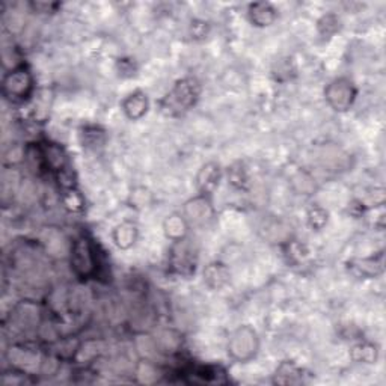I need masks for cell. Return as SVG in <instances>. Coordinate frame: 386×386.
I'll list each match as a JSON object with an SVG mask.
<instances>
[{
	"instance_id": "obj_1",
	"label": "cell",
	"mask_w": 386,
	"mask_h": 386,
	"mask_svg": "<svg viewBox=\"0 0 386 386\" xmlns=\"http://www.w3.org/2000/svg\"><path fill=\"white\" fill-rule=\"evenodd\" d=\"M199 95L201 86L196 79H192V77L181 79L160 101V109L168 117H178V115L187 112L192 106H195Z\"/></svg>"
},
{
	"instance_id": "obj_16",
	"label": "cell",
	"mask_w": 386,
	"mask_h": 386,
	"mask_svg": "<svg viewBox=\"0 0 386 386\" xmlns=\"http://www.w3.org/2000/svg\"><path fill=\"white\" fill-rule=\"evenodd\" d=\"M353 266L364 276L378 275V273H380L382 270H383V255L380 254L379 257L358 259V262H355Z\"/></svg>"
},
{
	"instance_id": "obj_15",
	"label": "cell",
	"mask_w": 386,
	"mask_h": 386,
	"mask_svg": "<svg viewBox=\"0 0 386 386\" xmlns=\"http://www.w3.org/2000/svg\"><path fill=\"white\" fill-rule=\"evenodd\" d=\"M352 359L358 364H376L378 361V347L370 343H362L355 345L350 352Z\"/></svg>"
},
{
	"instance_id": "obj_13",
	"label": "cell",
	"mask_w": 386,
	"mask_h": 386,
	"mask_svg": "<svg viewBox=\"0 0 386 386\" xmlns=\"http://www.w3.org/2000/svg\"><path fill=\"white\" fill-rule=\"evenodd\" d=\"M249 20L258 27L270 26L276 18L275 8L270 3H254L249 8Z\"/></svg>"
},
{
	"instance_id": "obj_2",
	"label": "cell",
	"mask_w": 386,
	"mask_h": 386,
	"mask_svg": "<svg viewBox=\"0 0 386 386\" xmlns=\"http://www.w3.org/2000/svg\"><path fill=\"white\" fill-rule=\"evenodd\" d=\"M35 92V79L26 65H17L2 77V94L11 103H24Z\"/></svg>"
},
{
	"instance_id": "obj_9",
	"label": "cell",
	"mask_w": 386,
	"mask_h": 386,
	"mask_svg": "<svg viewBox=\"0 0 386 386\" xmlns=\"http://www.w3.org/2000/svg\"><path fill=\"white\" fill-rule=\"evenodd\" d=\"M121 109L125 117H127L130 121L141 120L142 117H145V113H147L150 109V101L147 94H143L142 91H134L129 94L121 101Z\"/></svg>"
},
{
	"instance_id": "obj_11",
	"label": "cell",
	"mask_w": 386,
	"mask_h": 386,
	"mask_svg": "<svg viewBox=\"0 0 386 386\" xmlns=\"http://www.w3.org/2000/svg\"><path fill=\"white\" fill-rule=\"evenodd\" d=\"M189 222L186 220V217L180 215V213H172L171 216H168L163 222V229H165V236L173 241H180L187 238V233H189Z\"/></svg>"
},
{
	"instance_id": "obj_5",
	"label": "cell",
	"mask_w": 386,
	"mask_h": 386,
	"mask_svg": "<svg viewBox=\"0 0 386 386\" xmlns=\"http://www.w3.org/2000/svg\"><path fill=\"white\" fill-rule=\"evenodd\" d=\"M356 95H358V90H356L355 83L350 79H345V77L332 80L324 90V99L327 104L336 112L349 110L356 100Z\"/></svg>"
},
{
	"instance_id": "obj_18",
	"label": "cell",
	"mask_w": 386,
	"mask_h": 386,
	"mask_svg": "<svg viewBox=\"0 0 386 386\" xmlns=\"http://www.w3.org/2000/svg\"><path fill=\"white\" fill-rule=\"evenodd\" d=\"M338 18L335 15H326L318 22V29L323 35H332L336 31Z\"/></svg>"
},
{
	"instance_id": "obj_4",
	"label": "cell",
	"mask_w": 386,
	"mask_h": 386,
	"mask_svg": "<svg viewBox=\"0 0 386 386\" xmlns=\"http://www.w3.org/2000/svg\"><path fill=\"white\" fill-rule=\"evenodd\" d=\"M259 350V338L254 327L240 326L228 340V355L236 362L246 364L252 361Z\"/></svg>"
},
{
	"instance_id": "obj_12",
	"label": "cell",
	"mask_w": 386,
	"mask_h": 386,
	"mask_svg": "<svg viewBox=\"0 0 386 386\" xmlns=\"http://www.w3.org/2000/svg\"><path fill=\"white\" fill-rule=\"evenodd\" d=\"M112 240L120 249L131 248L138 240V227L131 222H122L112 231Z\"/></svg>"
},
{
	"instance_id": "obj_6",
	"label": "cell",
	"mask_w": 386,
	"mask_h": 386,
	"mask_svg": "<svg viewBox=\"0 0 386 386\" xmlns=\"http://www.w3.org/2000/svg\"><path fill=\"white\" fill-rule=\"evenodd\" d=\"M198 263L196 250L189 243L187 238L173 243L169 257V267L173 273L180 276H190L195 273Z\"/></svg>"
},
{
	"instance_id": "obj_17",
	"label": "cell",
	"mask_w": 386,
	"mask_h": 386,
	"mask_svg": "<svg viewBox=\"0 0 386 386\" xmlns=\"http://www.w3.org/2000/svg\"><path fill=\"white\" fill-rule=\"evenodd\" d=\"M308 222L315 229H322L327 224V213L322 207H313L308 211Z\"/></svg>"
},
{
	"instance_id": "obj_8",
	"label": "cell",
	"mask_w": 386,
	"mask_h": 386,
	"mask_svg": "<svg viewBox=\"0 0 386 386\" xmlns=\"http://www.w3.org/2000/svg\"><path fill=\"white\" fill-rule=\"evenodd\" d=\"M222 180V168L216 162H208L202 166L196 176V187L199 195L211 198V195L219 187Z\"/></svg>"
},
{
	"instance_id": "obj_3",
	"label": "cell",
	"mask_w": 386,
	"mask_h": 386,
	"mask_svg": "<svg viewBox=\"0 0 386 386\" xmlns=\"http://www.w3.org/2000/svg\"><path fill=\"white\" fill-rule=\"evenodd\" d=\"M92 240L86 236L77 237L71 245L70 263L73 272L80 279L94 278L99 272V255Z\"/></svg>"
},
{
	"instance_id": "obj_7",
	"label": "cell",
	"mask_w": 386,
	"mask_h": 386,
	"mask_svg": "<svg viewBox=\"0 0 386 386\" xmlns=\"http://www.w3.org/2000/svg\"><path fill=\"white\" fill-rule=\"evenodd\" d=\"M215 215L213 204H211V198L198 195L195 198L189 199L185 204V210H183V216L186 217L189 225H202L208 222Z\"/></svg>"
},
{
	"instance_id": "obj_14",
	"label": "cell",
	"mask_w": 386,
	"mask_h": 386,
	"mask_svg": "<svg viewBox=\"0 0 386 386\" xmlns=\"http://www.w3.org/2000/svg\"><path fill=\"white\" fill-rule=\"evenodd\" d=\"M204 281L210 288H222L229 281V270L222 263H211L204 270Z\"/></svg>"
},
{
	"instance_id": "obj_10",
	"label": "cell",
	"mask_w": 386,
	"mask_h": 386,
	"mask_svg": "<svg viewBox=\"0 0 386 386\" xmlns=\"http://www.w3.org/2000/svg\"><path fill=\"white\" fill-rule=\"evenodd\" d=\"M303 370L294 362H283L273 374V383L276 385H299L305 382Z\"/></svg>"
}]
</instances>
